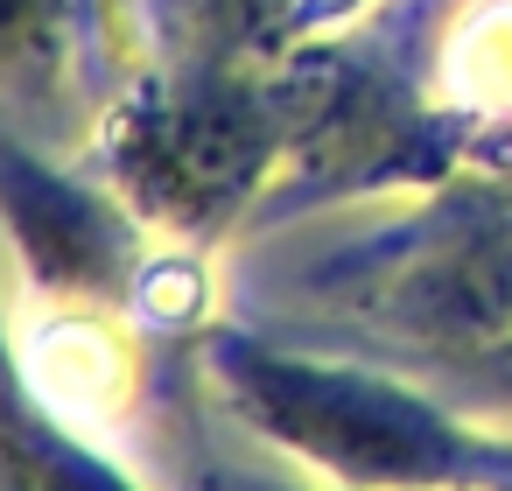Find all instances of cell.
Here are the masks:
<instances>
[{"instance_id": "8992f818", "label": "cell", "mask_w": 512, "mask_h": 491, "mask_svg": "<svg viewBox=\"0 0 512 491\" xmlns=\"http://www.w3.org/2000/svg\"><path fill=\"white\" fill-rule=\"evenodd\" d=\"M372 8H379V0H288L281 50H295V43H330V36H344L351 22H365Z\"/></svg>"}, {"instance_id": "3957f363", "label": "cell", "mask_w": 512, "mask_h": 491, "mask_svg": "<svg viewBox=\"0 0 512 491\" xmlns=\"http://www.w3.org/2000/svg\"><path fill=\"white\" fill-rule=\"evenodd\" d=\"M155 57V0H0V78L43 85L64 71H127Z\"/></svg>"}, {"instance_id": "7a4b0ae2", "label": "cell", "mask_w": 512, "mask_h": 491, "mask_svg": "<svg viewBox=\"0 0 512 491\" xmlns=\"http://www.w3.org/2000/svg\"><path fill=\"white\" fill-rule=\"evenodd\" d=\"M0 246H8L29 302H120V309L134 295L141 260L155 253L148 225L106 176L78 183L36 162L8 134H0Z\"/></svg>"}, {"instance_id": "277c9868", "label": "cell", "mask_w": 512, "mask_h": 491, "mask_svg": "<svg viewBox=\"0 0 512 491\" xmlns=\"http://www.w3.org/2000/svg\"><path fill=\"white\" fill-rule=\"evenodd\" d=\"M0 491H148L113 449L85 442L29 379L0 316Z\"/></svg>"}, {"instance_id": "5b68a950", "label": "cell", "mask_w": 512, "mask_h": 491, "mask_svg": "<svg viewBox=\"0 0 512 491\" xmlns=\"http://www.w3.org/2000/svg\"><path fill=\"white\" fill-rule=\"evenodd\" d=\"M435 120L512 127V0H463L435 36Z\"/></svg>"}, {"instance_id": "6da1fadb", "label": "cell", "mask_w": 512, "mask_h": 491, "mask_svg": "<svg viewBox=\"0 0 512 491\" xmlns=\"http://www.w3.org/2000/svg\"><path fill=\"white\" fill-rule=\"evenodd\" d=\"M204 386L295 470L344 491H512V435L456 421L435 393L379 365H330L211 323Z\"/></svg>"}]
</instances>
